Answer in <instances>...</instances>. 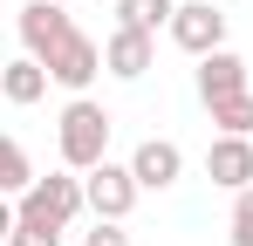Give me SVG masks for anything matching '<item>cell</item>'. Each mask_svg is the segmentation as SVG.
<instances>
[{"label": "cell", "instance_id": "14", "mask_svg": "<svg viewBox=\"0 0 253 246\" xmlns=\"http://www.w3.org/2000/svg\"><path fill=\"white\" fill-rule=\"evenodd\" d=\"M206 110H212V130H219V137H253V89L219 96V103H206Z\"/></svg>", "mask_w": 253, "mask_h": 246}, {"label": "cell", "instance_id": "19", "mask_svg": "<svg viewBox=\"0 0 253 246\" xmlns=\"http://www.w3.org/2000/svg\"><path fill=\"white\" fill-rule=\"evenodd\" d=\"M62 7H69V0H62Z\"/></svg>", "mask_w": 253, "mask_h": 246}, {"label": "cell", "instance_id": "5", "mask_svg": "<svg viewBox=\"0 0 253 246\" xmlns=\"http://www.w3.org/2000/svg\"><path fill=\"white\" fill-rule=\"evenodd\" d=\"M42 69H48V82H62V89H69V96H89V82L103 76V41H89L83 28H76V35L62 41V48H55V55H48Z\"/></svg>", "mask_w": 253, "mask_h": 246}, {"label": "cell", "instance_id": "7", "mask_svg": "<svg viewBox=\"0 0 253 246\" xmlns=\"http://www.w3.org/2000/svg\"><path fill=\"white\" fill-rule=\"evenodd\" d=\"M206 178L226 192H247L253 185V137H212L206 144Z\"/></svg>", "mask_w": 253, "mask_h": 246}, {"label": "cell", "instance_id": "15", "mask_svg": "<svg viewBox=\"0 0 253 246\" xmlns=\"http://www.w3.org/2000/svg\"><path fill=\"white\" fill-rule=\"evenodd\" d=\"M35 185V164H28V151L14 144V137H0V199H21Z\"/></svg>", "mask_w": 253, "mask_h": 246}, {"label": "cell", "instance_id": "12", "mask_svg": "<svg viewBox=\"0 0 253 246\" xmlns=\"http://www.w3.org/2000/svg\"><path fill=\"white\" fill-rule=\"evenodd\" d=\"M62 219L55 212H42L35 199H14V233H7V246H62Z\"/></svg>", "mask_w": 253, "mask_h": 246}, {"label": "cell", "instance_id": "16", "mask_svg": "<svg viewBox=\"0 0 253 246\" xmlns=\"http://www.w3.org/2000/svg\"><path fill=\"white\" fill-rule=\"evenodd\" d=\"M233 246H253V185L233 192Z\"/></svg>", "mask_w": 253, "mask_h": 246}, {"label": "cell", "instance_id": "6", "mask_svg": "<svg viewBox=\"0 0 253 246\" xmlns=\"http://www.w3.org/2000/svg\"><path fill=\"white\" fill-rule=\"evenodd\" d=\"M130 178H137L144 192H171V185L185 178V151H178L171 137H144V144L130 151Z\"/></svg>", "mask_w": 253, "mask_h": 246}, {"label": "cell", "instance_id": "4", "mask_svg": "<svg viewBox=\"0 0 253 246\" xmlns=\"http://www.w3.org/2000/svg\"><path fill=\"white\" fill-rule=\"evenodd\" d=\"M69 35H76V14H69L62 0H28V7H21V55L48 62Z\"/></svg>", "mask_w": 253, "mask_h": 246}, {"label": "cell", "instance_id": "3", "mask_svg": "<svg viewBox=\"0 0 253 246\" xmlns=\"http://www.w3.org/2000/svg\"><path fill=\"white\" fill-rule=\"evenodd\" d=\"M83 199H89V212L96 219H130V205L144 199V185L130 178V164H96V171H83Z\"/></svg>", "mask_w": 253, "mask_h": 246}, {"label": "cell", "instance_id": "10", "mask_svg": "<svg viewBox=\"0 0 253 246\" xmlns=\"http://www.w3.org/2000/svg\"><path fill=\"white\" fill-rule=\"evenodd\" d=\"M240 89H253V82H247V55H233V48H212V55H199V103L240 96Z\"/></svg>", "mask_w": 253, "mask_h": 246}, {"label": "cell", "instance_id": "9", "mask_svg": "<svg viewBox=\"0 0 253 246\" xmlns=\"http://www.w3.org/2000/svg\"><path fill=\"white\" fill-rule=\"evenodd\" d=\"M21 199H35L42 212H55L62 226H69L76 212H89V199H83V171H48V178H35Z\"/></svg>", "mask_w": 253, "mask_h": 246}, {"label": "cell", "instance_id": "17", "mask_svg": "<svg viewBox=\"0 0 253 246\" xmlns=\"http://www.w3.org/2000/svg\"><path fill=\"white\" fill-rule=\"evenodd\" d=\"M83 246H130V233H124V219H96L83 233Z\"/></svg>", "mask_w": 253, "mask_h": 246}, {"label": "cell", "instance_id": "18", "mask_svg": "<svg viewBox=\"0 0 253 246\" xmlns=\"http://www.w3.org/2000/svg\"><path fill=\"white\" fill-rule=\"evenodd\" d=\"M7 233H14V199H0V246H7Z\"/></svg>", "mask_w": 253, "mask_h": 246}, {"label": "cell", "instance_id": "13", "mask_svg": "<svg viewBox=\"0 0 253 246\" xmlns=\"http://www.w3.org/2000/svg\"><path fill=\"white\" fill-rule=\"evenodd\" d=\"M178 0H117V28H137V35L158 41V28H171Z\"/></svg>", "mask_w": 253, "mask_h": 246}, {"label": "cell", "instance_id": "2", "mask_svg": "<svg viewBox=\"0 0 253 246\" xmlns=\"http://www.w3.org/2000/svg\"><path fill=\"white\" fill-rule=\"evenodd\" d=\"M165 35L199 62V55H212V48H226V14H219V0H178V14H171Z\"/></svg>", "mask_w": 253, "mask_h": 246}, {"label": "cell", "instance_id": "8", "mask_svg": "<svg viewBox=\"0 0 253 246\" xmlns=\"http://www.w3.org/2000/svg\"><path fill=\"white\" fill-rule=\"evenodd\" d=\"M151 62H158V41H151V35H137V28H117V35L103 41V69H110L117 82L151 76Z\"/></svg>", "mask_w": 253, "mask_h": 246}, {"label": "cell", "instance_id": "1", "mask_svg": "<svg viewBox=\"0 0 253 246\" xmlns=\"http://www.w3.org/2000/svg\"><path fill=\"white\" fill-rule=\"evenodd\" d=\"M110 110L96 96H69L62 117H55V151H62V171H96L110 158Z\"/></svg>", "mask_w": 253, "mask_h": 246}, {"label": "cell", "instance_id": "11", "mask_svg": "<svg viewBox=\"0 0 253 246\" xmlns=\"http://www.w3.org/2000/svg\"><path fill=\"white\" fill-rule=\"evenodd\" d=\"M0 96H7L14 110L42 103V96H48V69L35 62V55H14V62H0Z\"/></svg>", "mask_w": 253, "mask_h": 246}]
</instances>
